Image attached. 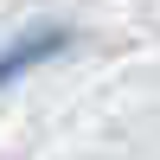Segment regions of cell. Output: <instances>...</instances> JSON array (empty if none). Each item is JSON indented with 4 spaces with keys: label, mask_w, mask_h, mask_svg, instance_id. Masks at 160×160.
I'll return each mask as SVG.
<instances>
[{
    "label": "cell",
    "mask_w": 160,
    "mask_h": 160,
    "mask_svg": "<svg viewBox=\"0 0 160 160\" xmlns=\"http://www.w3.org/2000/svg\"><path fill=\"white\" fill-rule=\"evenodd\" d=\"M64 51H71V26H32V32H19L7 51H0V90L19 83V77H26V71H38V64L64 58Z\"/></svg>",
    "instance_id": "1"
}]
</instances>
